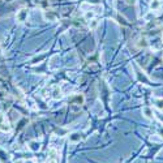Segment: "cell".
Returning a JSON list of instances; mask_svg holds the SVG:
<instances>
[{"mask_svg":"<svg viewBox=\"0 0 163 163\" xmlns=\"http://www.w3.org/2000/svg\"><path fill=\"white\" fill-rule=\"evenodd\" d=\"M68 102H69V104H72V106H81V104H84L85 98L82 94H73V95L69 97Z\"/></svg>","mask_w":163,"mask_h":163,"instance_id":"6da1fadb","label":"cell"},{"mask_svg":"<svg viewBox=\"0 0 163 163\" xmlns=\"http://www.w3.org/2000/svg\"><path fill=\"white\" fill-rule=\"evenodd\" d=\"M9 131H11V124L3 114H0V132H9Z\"/></svg>","mask_w":163,"mask_h":163,"instance_id":"7a4b0ae2","label":"cell"},{"mask_svg":"<svg viewBox=\"0 0 163 163\" xmlns=\"http://www.w3.org/2000/svg\"><path fill=\"white\" fill-rule=\"evenodd\" d=\"M26 18H28V9H26V8H22V9H20V11L17 12V14H16V20L18 21L20 24L25 22Z\"/></svg>","mask_w":163,"mask_h":163,"instance_id":"3957f363","label":"cell"},{"mask_svg":"<svg viewBox=\"0 0 163 163\" xmlns=\"http://www.w3.org/2000/svg\"><path fill=\"white\" fill-rule=\"evenodd\" d=\"M57 162H59V154H57V152L55 149H50L47 163H57Z\"/></svg>","mask_w":163,"mask_h":163,"instance_id":"277c9868","label":"cell"},{"mask_svg":"<svg viewBox=\"0 0 163 163\" xmlns=\"http://www.w3.org/2000/svg\"><path fill=\"white\" fill-rule=\"evenodd\" d=\"M43 16H45V18L47 21H55L57 18V13L56 12L51 11V9H47V11H45V13H43Z\"/></svg>","mask_w":163,"mask_h":163,"instance_id":"5b68a950","label":"cell"},{"mask_svg":"<svg viewBox=\"0 0 163 163\" xmlns=\"http://www.w3.org/2000/svg\"><path fill=\"white\" fill-rule=\"evenodd\" d=\"M81 133H78V132H73V133H70L69 135V141L70 142H80V141L82 140V137H81Z\"/></svg>","mask_w":163,"mask_h":163,"instance_id":"8992f818","label":"cell"},{"mask_svg":"<svg viewBox=\"0 0 163 163\" xmlns=\"http://www.w3.org/2000/svg\"><path fill=\"white\" fill-rule=\"evenodd\" d=\"M29 149H30L31 152H38V150L41 149V143L38 142V141H30V142H29Z\"/></svg>","mask_w":163,"mask_h":163,"instance_id":"52a82bcc","label":"cell"},{"mask_svg":"<svg viewBox=\"0 0 163 163\" xmlns=\"http://www.w3.org/2000/svg\"><path fill=\"white\" fill-rule=\"evenodd\" d=\"M52 98L53 99H60L62 98V89L59 86H55L52 90Z\"/></svg>","mask_w":163,"mask_h":163,"instance_id":"ba28073f","label":"cell"},{"mask_svg":"<svg viewBox=\"0 0 163 163\" xmlns=\"http://www.w3.org/2000/svg\"><path fill=\"white\" fill-rule=\"evenodd\" d=\"M142 114L146 116L147 119H152L153 118V111H152V108H150V107H143V108H142Z\"/></svg>","mask_w":163,"mask_h":163,"instance_id":"9c48e42d","label":"cell"},{"mask_svg":"<svg viewBox=\"0 0 163 163\" xmlns=\"http://www.w3.org/2000/svg\"><path fill=\"white\" fill-rule=\"evenodd\" d=\"M154 104L158 110L163 111V98H155L154 99Z\"/></svg>","mask_w":163,"mask_h":163,"instance_id":"30bf717a","label":"cell"},{"mask_svg":"<svg viewBox=\"0 0 163 163\" xmlns=\"http://www.w3.org/2000/svg\"><path fill=\"white\" fill-rule=\"evenodd\" d=\"M8 158H9L8 153L4 152V150L0 147V160H1V162H7V160H8Z\"/></svg>","mask_w":163,"mask_h":163,"instance_id":"8fae6325","label":"cell"},{"mask_svg":"<svg viewBox=\"0 0 163 163\" xmlns=\"http://www.w3.org/2000/svg\"><path fill=\"white\" fill-rule=\"evenodd\" d=\"M159 5H160L159 0H153V1H152V4H150V7H152V9H153V11H154V9H158V8H159Z\"/></svg>","mask_w":163,"mask_h":163,"instance_id":"7c38bea8","label":"cell"},{"mask_svg":"<svg viewBox=\"0 0 163 163\" xmlns=\"http://www.w3.org/2000/svg\"><path fill=\"white\" fill-rule=\"evenodd\" d=\"M93 17H94L93 12H87V13L85 14V18H86V20H90V18H93Z\"/></svg>","mask_w":163,"mask_h":163,"instance_id":"4fadbf2b","label":"cell"},{"mask_svg":"<svg viewBox=\"0 0 163 163\" xmlns=\"http://www.w3.org/2000/svg\"><path fill=\"white\" fill-rule=\"evenodd\" d=\"M4 98H7V94L4 91H0V101H3Z\"/></svg>","mask_w":163,"mask_h":163,"instance_id":"5bb4252c","label":"cell"},{"mask_svg":"<svg viewBox=\"0 0 163 163\" xmlns=\"http://www.w3.org/2000/svg\"><path fill=\"white\" fill-rule=\"evenodd\" d=\"M25 163H33V162H31V160H28V162H25Z\"/></svg>","mask_w":163,"mask_h":163,"instance_id":"9a60e30c","label":"cell"},{"mask_svg":"<svg viewBox=\"0 0 163 163\" xmlns=\"http://www.w3.org/2000/svg\"><path fill=\"white\" fill-rule=\"evenodd\" d=\"M0 52H1V50H0Z\"/></svg>","mask_w":163,"mask_h":163,"instance_id":"2e32d148","label":"cell"}]
</instances>
